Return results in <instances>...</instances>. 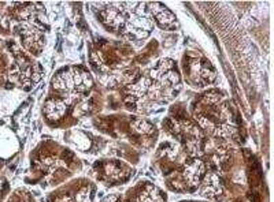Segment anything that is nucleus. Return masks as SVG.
Returning a JSON list of instances; mask_svg holds the SVG:
<instances>
[{
	"label": "nucleus",
	"mask_w": 274,
	"mask_h": 202,
	"mask_svg": "<svg viewBox=\"0 0 274 202\" xmlns=\"http://www.w3.org/2000/svg\"><path fill=\"white\" fill-rule=\"evenodd\" d=\"M93 85L92 76L87 70L81 67H71L66 71H61L52 81V86L57 89L58 92L62 93H84L90 90Z\"/></svg>",
	"instance_id": "f257e3e1"
},
{
	"label": "nucleus",
	"mask_w": 274,
	"mask_h": 202,
	"mask_svg": "<svg viewBox=\"0 0 274 202\" xmlns=\"http://www.w3.org/2000/svg\"><path fill=\"white\" fill-rule=\"evenodd\" d=\"M188 76L192 83L198 86H204L214 81L215 71L210 63L204 62V59H192L188 63Z\"/></svg>",
	"instance_id": "f03ea898"
},
{
	"label": "nucleus",
	"mask_w": 274,
	"mask_h": 202,
	"mask_svg": "<svg viewBox=\"0 0 274 202\" xmlns=\"http://www.w3.org/2000/svg\"><path fill=\"white\" fill-rule=\"evenodd\" d=\"M148 10L151 11L150 15H152L153 18L156 19V22L163 29H176V26H177L176 17L163 4H160V3H150L148 4Z\"/></svg>",
	"instance_id": "7ed1b4c3"
},
{
	"label": "nucleus",
	"mask_w": 274,
	"mask_h": 202,
	"mask_svg": "<svg viewBox=\"0 0 274 202\" xmlns=\"http://www.w3.org/2000/svg\"><path fill=\"white\" fill-rule=\"evenodd\" d=\"M185 179L189 186H198L204 175V163L199 158H193L185 165Z\"/></svg>",
	"instance_id": "20e7f679"
},
{
	"label": "nucleus",
	"mask_w": 274,
	"mask_h": 202,
	"mask_svg": "<svg viewBox=\"0 0 274 202\" xmlns=\"http://www.w3.org/2000/svg\"><path fill=\"white\" fill-rule=\"evenodd\" d=\"M44 112L50 120H59L66 112V104L59 99H50L45 102Z\"/></svg>",
	"instance_id": "39448f33"
},
{
	"label": "nucleus",
	"mask_w": 274,
	"mask_h": 202,
	"mask_svg": "<svg viewBox=\"0 0 274 202\" xmlns=\"http://www.w3.org/2000/svg\"><path fill=\"white\" fill-rule=\"evenodd\" d=\"M133 128L137 131V133L140 134H148L152 131V126H151V123H148L147 120H143V119L136 120V122L133 123Z\"/></svg>",
	"instance_id": "423d86ee"
}]
</instances>
